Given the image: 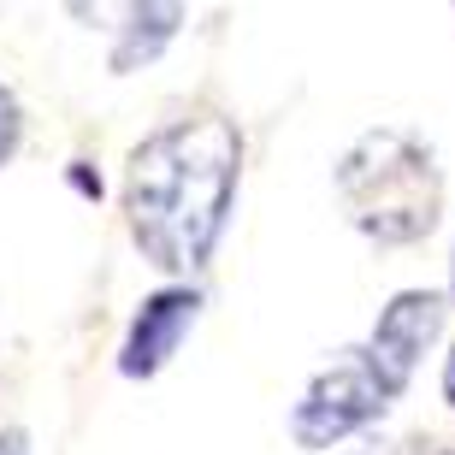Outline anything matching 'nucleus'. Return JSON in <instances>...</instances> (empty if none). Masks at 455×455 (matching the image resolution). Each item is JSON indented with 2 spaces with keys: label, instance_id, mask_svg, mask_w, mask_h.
<instances>
[{
  "label": "nucleus",
  "instance_id": "f257e3e1",
  "mask_svg": "<svg viewBox=\"0 0 455 455\" xmlns=\"http://www.w3.org/2000/svg\"><path fill=\"white\" fill-rule=\"evenodd\" d=\"M243 136L225 113H189L148 142H136L124 166V220L136 249L160 272H202L236 202Z\"/></svg>",
  "mask_w": 455,
  "mask_h": 455
},
{
  "label": "nucleus",
  "instance_id": "f03ea898",
  "mask_svg": "<svg viewBox=\"0 0 455 455\" xmlns=\"http://www.w3.org/2000/svg\"><path fill=\"white\" fill-rule=\"evenodd\" d=\"M338 196L372 243H420L443 207L438 154L414 131H367L338 160Z\"/></svg>",
  "mask_w": 455,
  "mask_h": 455
},
{
  "label": "nucleus",
  "instance_id": "7ed1b4c3",
  "mask_svg": "<svg viewBox=\"0 0 455 455\" xmlns=\"http://www.w3.org/2000/svg\"><path fill=\"white\" fill-rule=\"evenodd\" d=\"M385 408H390V385L379 379L367 349H349L325 372H314V385L302 390V403L290 414V438L302 450H338L343 438L367 432Z\"/></svg>",
  "mask_w": 455,
  "mask_h": 455
},
{
  "label": "nucleus",
  "instance_id": "20e7f679",
  "mask_svg": "<svg viewBox=\"0 0 455 455\" xmlns=\"http://www.w3.org/2000/svg\"><path fill=\"white\" fill-rule=\"evenodd\" d=\"M443 320H450V296H443V290H403V296H390V307L372 320L367 361L379 367L390 396L408 390L414 367L426 361V349L443 338Z\"/></svg>",
  "mask_w": 455,
  "mask_h": 455
},
{
  "label": "nucleus",
  "instance_id": "39448f33",
  "mask_svg": "<svg viewBox=\"0 0 455 455\" xmlns=\"http://www.w3.org/2000/svg\"><path fill=\"white\" fill-rule=\"evenodd\" d=\"M202 320V296L189 284H172V290H154L148 302L136 307L131 331H124V349H118V372L124 379H154V372L166 367L178 343L196 331Z\"/></svg>",
  "mask_w": 455,
  "mask_h": 455
},
{
  "label": "nucleus",
  "instance_id": "423d86ee",
  "mask_svg": "<svg viewBox=\"0 0 455 455\" xmlns=\"http://www.w3.org/2000/svg\"><path fill=\"white\" fill-rule=\"evenodd\" d=\"M178 24H184V6H131L113 48V71H136L148 60H160V48L178 36Z\"/></svg>",
  "mask_w": 455,
  "mask_h": 455
},
{
  "label": "nucleus",
  "instance_id": "0eeeda50",
  "mask_svg": "<svg viewBox=\"0 0 455 455\" xmlns=\"http://www.w3.org/2000/svg\"><path fill=\"white\" fill-rule=\"evenodd\" d=\"M18 136H24V113H18V95L0 84V166L18 154Z\"/></svg>",
  "mask_w": 455,
  "mask_h": 455
},
{
  "label": "nucleus",
  "instance_id": "6e6552de",
  "mask_svg": "<svg viewBox=\"0 0 455 455\" xmlns=\"http://www.w3.org/2000/svg\"><path fill=\"white\" fill-rule=\"evenodd\" d=\"M0 455H36V450H30V438H24L18 426H6V432H0Z\"/></svg>",
  "mask_w": 455,
  "mask_h": 455
},
{
  "label": "nucleus",
  "instance_id": "1a4fd4ad",
  "mask_svg": "<svg viewBox=\"0 0 455 455\" xmlns=\"http://www.w3.org/2000/svg\"><path fill=\"white\" fill-rule=\"evenodd\" d=\"M443 403L455 408V343H450V361H443Z\"/></svg>",
  "mask_w": 455,
  "mask_h": 455
},
{
  "label": "nucleus",
  "instance_id": "9d476101",
  "mask_svg": "<svg viewBox=\"0 0 455 455\" xmlns=\"http://www.w3.org/2000/svg\"><path fill=\"white\" fill-rule=\"evenodd\" d=\"M450 296H455V254H450Z\"/></svg>",
  "mask_w": 455,
  "mask_h": 455
},
{
  "label": "nucleus",
  "instance_id": "9b49d317",
  "mask_svg": "<svg viewBox=\"0 0 455 455\" xmlns=\"http://www.w3.org/2000/svg\"><path fill=\"white\" fill-rule=\"evenodd\" d=\"M438 455H455V450H438Z\"/></svg>",
  "mask_w": 455,
  "mask_h": 455
}]
</instances>
